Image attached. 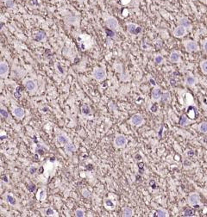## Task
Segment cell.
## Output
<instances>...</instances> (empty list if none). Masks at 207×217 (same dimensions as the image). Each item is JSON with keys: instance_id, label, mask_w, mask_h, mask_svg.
<instances>
[{"instance_id": "cell-1", "label": "cell", "mask_w": 207, "mask_h": 217, "mask_svg": "<svg viewBox=\"0 0 207 217\" xmlns=\"http://www.w3.org/2000/svg\"><path fill=\"white\" fill-rule=\"evenodd\" d=\"M184 45H185V50L188 53H193V52H197L198 50V45L194 41H191V40L185 41Z\"/></svg>"}, {"instance_id": "cell-2", "label": "cell", "mask_w": 207, "mask_h": 217, "mask_svg": "<svg viewBox=\"0 0 207 217\" xmlns=\"http://www.w3.org/2000/svg\"><path fill=\"white\" fill-rule=\"evenodd\" d=\"M127 138L124 136V135H118L116 136L115 138V141H114V143H115V146L118 148H121V147H124L126 146L127 144Z\"/></svg>"}, {"instance_id": "cell-3", "label": "cell", "mask_w": 207, "mask_h": 217, "mask_svg": "<svg viewBox=\"0 0 207 217\" xmlns=\"http://www.w3.org/2000/svg\"><path fill=\"white\" fill-rule=\"evenodd\" d=\"M92 76L97 80H103L106 78V72L102 68H96L92 73Z\"/></svg>"}, {"instance_id": "cell-4", "label": "cell", "mask_w": 207, "mask_h": 217, "mask_svg": "<svg viewBox=\"0 0 207 217\" xmlns=\"http://www.w3.org/2000/svg\"><path fill=\"white\" fill-rule=\"evenodd\" d=\"M188 202L192 206H196L200 203V196L198 193H192L188 196Z\"/></svg>"}, {"instance_id": "cell-5", "label": "cell", "mask_w": 207, "mask_h": 217, "mask_svg": "<svg viewBox=\"0 0 207 217\" xmlns=\"http://www.w3.org/2000/svg\"><path fill=\"white\" fill-rule=\"evenodd\" d=\"M127 29L132 35H138L142 32V28L135 23H129L127 25Z\"/></svg>"}, {"instance_id": "cell-6", "label": "cell", "mask_w": 207, "mask_h": 217, "mask_svg": "<svg viewBox=\"0 0 207 217\" xmlns=\"http://www.w3.org/2000/svg\"><path fill=\"white\" fill-rule=\"evenodd\" d=\"M185 34H186V28H185L184 26H181V25H179L173 30V35L178 38L185 36Z\"/></svg>"}, {"instance_id": "cell-7", "label": "cell", "mask_w": 207, "mask_h": 217, "mask_svg": "<svg viewBox=\"0 0 207 217\" xmlns=\"http://www.w3.org/2000/svg\"><path fill=\"white\" fill-rule=\"evenodd\" d=\"M130 123L133 126H141L144 123V119L141 115L136 114V115H134L131 117Z\"/></svg>"}, {"instance_id": "cell-8", "label": "cell", "mask_w": 207, "mask_h": 217, "mask_svg": "<svg viewBox=\"0 0 207 217\" xmlns=\"http://www.w3.org/2000/svg\"><path fill=\"white\" fill-rule=\"evenodd\" d=\"M162 91L160 88H155L153 90H152V93H151V97L154 101H159L161 99V96H162Z\"/></svg>"}, {"instance_id": "cell-9", "label": "cell", "mask_w": 207, "mask_h": 217, "mask_svg": "<svg viewBox=\"0 0 207 217\" xmlns=\"http://www.w3.org/2000/svg\"><path fill=\"white\" fill-rule=\"evenodd\" d=\"M106 24L112 29H117L118 28V22L114 17H109L106 20Z\"/></svg>"}, {"instance_id": "cell-10", "label": "cell", "mask_w": 207, "mask_h": 217, "mask_svg": "<svg viewBox=\"0 0 207 217\" xmlns=\"http://www.w3.org/2000/svg\"><path fill=\"white\" fill-rule=\"evenodd\" d=\"M13 113H14L15 117H17L18 119H22L24 117V115H25L24 110L23 108H21V107H16V108H14Z\"/></svg>"}, {"instance_id": "cell-11", "label": "cell", "mask_w": 207, "mask_h": 217, "mask_svg": "<svg viewBox=\"0 0 207 217\" xmlns=\"http://www.w3.org/2000/svg\"><path fill=\"white\" fill-rule=\"evenodd\" d=\"M9 72V66L5 62H2L0 64V75L2 77H5V75H6Z\"/></svg>"}, {"instance_id": "cell-12", "label": "cell", "mask_w": 207, "mask_h": 217, "mask_svg": "<svg viewBox=\"0 0 207 217\" xmlns=\"http://www.w3.org/2000/svg\"><path fill=\"white\" fill-rule=\"evenodd\" d=\"M26 89L29 91H34L36 89V84L35 83L34 80L32 79H29L26 81Z\"/></svg>"}, {"instance_id": "cell-13", "label": "cell", "mask_w": 207, "mask_h": 217, "mask_svg": "<svg viewBox=\"0 0 207 217\" xmlns=\"http://www.w3.org/2000/svg\"><path fill=\"white\" fill-rule=\"evenodd\" d=\"M198 83V79L194 76H187L185 78V84L188 86H193Z\"/></svg>"}, {"instance_id": "cell-14", "label": "cell", "mask_w": 207, "mask_h": 217, "mask_svg": "<svg viewBox=\"0 0 207 217\" xmlns=\"http://www.w3.org/2000/svg\"><path fill=\"white\" fill-rule=\"evenodd\" d=\"M169 59H170V61L172 63H177V62H179V60L180 59V55H179V54L178 52L173 51V52L171 53Z\"/></svg>"}, {"instance_id": "cell-15", "label": "cell", "mask_w": 207, "mask_h": 217, "mask_svg": "<svg viewBox=\"0 0 207 217\" xmlns=\"http://www.w3.org/2000/svg\"><path fill=\"white\" fill-rule=\"evenodd\" d=\"M57 141H58V142H59L60 144H61V145H67V143H69L68 138H67L65 135H63V134H60V135H59L57 136Z\"/></svg>"}, {"instance_id": "cell-16", "label": "cell", "mask_w": 207, "mask_h": 217, "mask_svg": "<svg viewBox=\"0 0 207 217\" xmlns=\"http://www.w3.org/2000/svg\"><path fill=\"white\" fill-rule=\"evenodd\" d=\"M179 24L181 26H184L185 28H189L191 27V23L187 17H181L179 20Z\"/></svg>"}, {"instance_id": "cell-17", "label": "cell", "mask_w": 207, "mask_h": 217, "mask_svg": "<svg viewBox=\"0 0 207 217\" xmlns=\"http://www.w3.org/2000/svg\"><path fill=\"white\" fill-rule=\"evenodd\" d=\"M75 150H76V147L74 145H73L71 143H67V145H65V151L67 154L73 153Z\"/></svg>"}, {"instance_id": "cell-18", "label": "cell", "mask_w": 207, "mask_h": 217, "mask_svg": "<svg viewBox=\"0 0 207 217\" xmlns=\"http://www.w3.org/2000/svg\"><path fill=\"white\" fill-rule=\"evenodd\" d=\"M123 215L126 217H130L133 215V209L130 207H125L123 209Z\"/></svg>"}, {"instance_id": "cell-19", "label": "cell", "mask_w": 207, "mask_h": 217, "mask_svg": "<svg viewBox=\"0 0 207 217\" xmlns=\"http://www.w3.org/2000/svg\"><path fill=\"white\" fill-rule=\"evenodd\" d=\"M45 33L43 31H39L38 33H36L34 36V39L37 42H42L44 38H45Z\"/></svg>"}, {"instance_id": "cell-20", "label": "cell", "mask_w": 207, "mask_h": 217, "mask_svg": "<svg viewBox=\"0 0 207 217\" xmlns=\"http://www.w3.org/2000/svg\"><path fill=\"white\" fill-rule=\"evenodd\" d=\"M198 130L200 133L203 134H207V123L206 122H203L198 125Z\"/></svg>"}, {"instance_id": "cell-21", "label": "cell", "mask_w": 207, "mask_h": 217, "mask_svg": "<svg viewBox=\"0 0 207 217\" xmlns=\"http://www.w3.org/2000/svg\"><path fill=\"white\" fill-rule=\"evenodd\" d=\"M179 123L180 126H187L190 123V121H189V119L185 116H182L180 117V119H179Z\"/></svg>"}, {"instance_id": "cell-22", "label": "cell", "mask_w": 207, "mask_h": 217, "mask_svg": "<svg viewBox=\"0 0 207 217\" xmlns=\"http://www.w3.org/2000/svg\"><path fill=\"white\" fill-rule=\"evenodd\" d=\"M200 68L204 74H207V60H204L200 62Z\"/></svg>"}, {"instance_id": "cell-23", "label": "cell", "mask_w": 207, "mask_h": 217, "mask_svg": "<svg viewBox=\"0 0 207 217\" xmlns=\"http://www.w3.org/2000/svg\"><path fill=\"white\" fill-rule=\"evenodd\" d=\"M156 214L157 216L159 217H167L168 216V212L165 209H162V208H159L157 211H156Z\"/></svg>"}, {"instance_id": "cell-24", "label": "cell", "mask_w": 207, "mask_h": 217, "mask_svg": "<svg viewBox=\"0 0 207 217\" xmlns=\"http://www.w3.org/2000/svg\"><path fill=\"white\" fill-rule=\"evenodd\" d=\"M170 97H171L170 93H169L168 91H166V92H164V93L162 94V96H161V100L162 102H169Z\"/></svg>"}, {"instance_id": "cell-25", "label": "cell", "mask_w": 207, "mask_h": 217, "mask_svg": "<svg viewBox=\"0 0 207 217\" xmlns=\"http://www.w3.org/2000/svg\"><path fill=\"white\" fill-rule=\"evenodd\" d=\"M6 200L9 203H11V205H14L16 203V199L11 196V195H7L6 196Z\"/></svg>"}, {"instance_id": "cell-26", "label": "cell", "mask_w": 207, "mask_h": 217, "mask_svg": "<svg viewBox=\"0 0 207 217\" xmlns=\"http://www.w3.org/2000/svg\"><path fill=\"white\" fill-rule=\"evenodd\" d=\"M106 35H107L109 37H111V38L115 37V32H114L113 29H106Z\"/></svg>"}, {"instance_id": "cell-27", "label": "cell", "mask_w": 207, "mask_h": 217, "mask_svg": "<svg viewBox=\"0 0 207 217\" xmlns=\"http://www.w3.org/2000/svg\"><path fill=\"white\" fill-rule=\"evenodd\" d=\"M163 60H164V59L161 55H156L155 58V62L156 64H161L163 62Z\"/></svg>"}, {"instance_id": "cell-28", "label": "cell", "mask_w": 207, "mask_h": 217, "mask_svg": "<svg viewBox=\"0 0 207 217\" xmlns=\"http://www.w3.org/2000/svg\"><path fill=\"white\" fill-rule=\"evenodd\" d=\"M90 108L87 106V105H84L83 107H82V113L83 114H85V115H88V114H90Z\"/></svg>"}, {"instance_id": "cell-29", "label": "cell", "mask_w": 207, "mask_h": 217, "mask_svg": "<svg viewBox=\"0 0 207 217\" xmlns=\"http://www.w3.org/2000/svg\"><path fill=\"white\" fill-rule=\"evenodd\" d=\"M0 114H1L2 117H4V118L9 117V113L7 112V111L4 110V108H1V110H0Z\"/></svg>"}, {"instance_id": "cell-30", "label": "cell", "mask_w": 207, "mask_h": 217, "mask_svg": "<svg viewBox=\"0 0 207 217\" xmlns=\"http://www.w3.org/2000/svg\"><path fill=\"white\" fill-rule=\"evenodd\" d=\"M75 215L77 217H83V216H85V212L82 209H77L75 211Z\"/></svg>"}, {"instance_id": "cell-31", "label": "cell", "mask_w": 207, "mask_h": 217, "mask_svg": "<svg viewBox=\"0 0 207 217\" xmlns=\"http://www.w3.org/2000/svg\"><path fill=\"white\" fill-rule=\"evenodd\" d=\"M184 215H185V216H192V215H193V211H192V209L187 208L186 210H185Z\"/></svg>"}, {"instance_id": "cell-32", "label": "cell", "mask_w": 207, "mask_h": 217, "mask_svg": "<svg viewBox=\"0 0 207 217\" xmlns=\"http://www.w3.org/2000/svg\"><path fill=\"white\" fill-rule=\"evenodd\" d=\"M5 5H6V7L11 8L14 5V2L12 1V0H6V1H5Z\"/></svg>"}, {"instance_id": "cell-33", "label": "cell", "mask_w": 207, "mask_h": 217, "mask_svg": "<svg viewBox=\"0 0 207 217\" xmlns=\"http://www.w3.org/2000/svg\"><path fill=\"white\" fill-rule=\"evenodd\" d=\"M82 195H83V196H85V197H86V198H88V197L91 196V193H90V191L87 190H82Z\"/></svg>"}, {"instance_id": "cell-34", "label": "cell", "mask_w": 207, "mask_h": 217, "mask_svg": "<svg viewBox=\"0 0 207 217\" xmlns=\"http://www.w3.org/2000/svg\"><path fill=\"white\" fill-rule=\"evenodd\" d=\"M106 205L108 208H114V204H113V202H112L111 200H109V199H107V200L106 201Z\"/></svg>"}, {"instance_id": "cell-35", "label": "cell", "mask_w": 207, "mask_h": 217, "mask_svg": "<svg viewBox=\"0 0 207 217\" xmlns=\"http://www.w3.org/2000/svg\"><path fill=\"white\" fill-rule=\"evenodd\" d=\"M138 168L140 170V173H142L143 170H144V163L143 162H140L138 163Z\"/></svg>"}, {"instance_id": "cell-36", "label": "cell", "mask_w": 207, "mask_h": 217, "mask_svg": "<svg viewBox=\"0 0 207 217\" xmlns=\"http://www.w3.org/2000/svg\"><path fill=\"white\" fill-rule=\"evenodd\" d=\"M54 211L51 208H48L47 210H46V214L47 215H54Z\"/></svg>"}, {"instance_id": "cell-37", "label": "cell", "mask_w": 207, "mask_h": 217, "mask_svg": "<svg viewBox=\"0 0 207 217\" xmlns=\"http://www.w3.org/2000/svg\"><path fill=\"white\" fill-rule=\"evenodd\" d=\"M45 196H46L45 190H42L40 191V200H41V201H42V200H43V199L45 198Z\"/></svg>"}, {"instance_id": "cell-38", "label": "cell", "mask_w": 207, "mask_h": 217, "mask_svg": "<svg viewBox=\"0 0 207 217\" xmlns=\"http://www.w3.org/2000/svg\"><path fill=\"white\" fill-rule=\"evenodd\" d=\"M149 185H150V187L152 188V189H156V184H155V180H150V182H149Z\"/></svg>"}, {"instance_id": "cell-39", "label": "cell", "mask_w": 207, "mask_h": 217, "mask_svg": "<svg viewBox=\"0 0 207 217\" xmlns=\"http://www.w3.org/2000/svg\"><path fill=\"white\" fill-rule=\"evenodd\" d=\"M35 190H36V185L31 184V185H29V186H28V190H29V191L33 192V191H35Z\"/></svg>"}, {"instance_id": "cell-40", "label": "cell", "mask_w": 207, "mask_h": 217, "mask_svg": "<svg viewBox=\"0 0 207 217\" xmlns=\"http://www.w3.org/2000/svg\"><path fill=\"white\" fill-rule=\"evenodd\" d=\"M203 50H204V52L207 54V39L204 41V45H203Z\"/></svg>"}, {"instance_id": "cell-41", "label": "cell", "mask_w": 207, "mask_h": 217, "mask_svg": "<svg viewBox=\"0 0 207 217\" xmlns=\"http://www.w3.org/2000/svg\"><path fill=\"white\" fill-rule=\"evenodd\" d=\"M36 170H37V168H36V166H31V167L30 168V172L31 174H34V173L36 171Z\"/></svg>"}, {"instance_id": "cell-42", "label": "cell", "mask_w": 207, "mask_h": 217, "mask_svg": "<svg viewBox=\"0 0 207 217\" xmlns=\"http://www.w3.org/2000/svg\"><path fill=\"white\" fill-rule=\"evenodd\" d=\"M150 82H151V84H152L153 85H155V81H154L153 79H150Z\"/></svg>"}]
</instances>
